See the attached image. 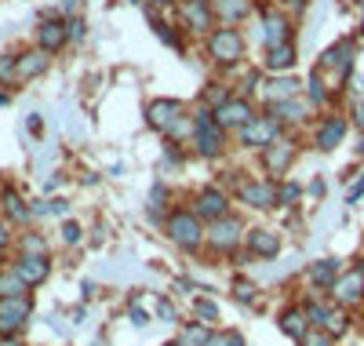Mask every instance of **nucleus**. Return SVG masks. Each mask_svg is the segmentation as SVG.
Instances as JSON below:
<instances>
[{"instance_id": "603ef678", "label": "nucleus", "mask_w": 364, "mask_h": 346, "mask_svg": "<svg viewBox=\"0 0 364 346\" xmlns=\"http://www.w3.org/2000/svg\"><path fill=\"white\" fill-rule=\"evenodd\" d=\"M80 4H84V0H63V19L77 15V11H80Z\"/></svg>"}, {"instance_id": "09e8293b", "label": "nucleus", "mask_w": 364, "mask_h": 346, "mask_svg": "<svg viewBox=\"0 0 364 346\" xmlns=\"http://www.w3.org/2000/svg\"><path fill=\"white\" fill-rule=\"evenodd\" d=\"M70 211V201L66 197H51L48 201V215H66Z\"/></svg>"}, {"instance_id": "7c9ffc66", "label": "nucleus", "mask_w": 364, "mask_h": 346, "mask_svg": "<svg viewBox=\"0 0 364 346\" xmlns=\"http://www.w3.org/2000/svg\"><path fill=\"white\" fill-rule=\"evenodd\" d=\"M8 295H29V285L11 270V266H4L0 270V299H8Z\"/></svg>"}, {"instance_id": "680f3d73", "label": "nucleus", "mask_w": 364, "mask_h": 346, "mask_svg": "<svg viewBox=\"0 0 364 346\" xmlns=\"http://www.w3.org/2000/svg\"><path fill=\"white\" fill-rule=\"evenodd\" d=\"M357 153H360V157H364V139H360V142H357Z\"/></svg>"}, {"instance_id": "dca6fc26", "label": "nucleus", "mask_w": 364, "mask_h": 346, "mask_svg": "<svg viewBox=\"0 0 364 346\" xmlns=\"http://www.w3.org/2000/svg\"><path fill=\"white\" fill-rule=\"evenodd\" d=\"M346 132H350V120H346L343 113H324V117L314 124V146H317L321 153H331V150L343 146Z\"/></svg>"}, {"instance_id": "a18cd8bd", "label": "nucleus", "mask_w": 364, "mask_h": 346, "mask_svg": "<svg viewBox=\"0 0 364 346\" xmlns=\"http://www.w3.org/2000/svg\"><path fill=\"white\" fill-rule=\"evenodd\" d=\"M11 230H15V226L8 223V219H0V259H4V251H8V244H11V237H15Z\"/></svg>"}, {"instance_id": "8fccbe9b", "label": "nucleus", "mask_w": 364, "mask_h": 346, "mask_svg": "<svg viewBox=\"0 0 364 346\" xmlns=\"http://www.w3.org/2000/svg\"><path fill=\"white\" fill-rule=\"evenodd\" d=\"M26 128H29V135H41V132H44V120H41V113H29Z\"/></svg>"}, {"instance_id": "473e14b6", "label": "nucleus", "mask_w": 364, "mask_h": 346, "mask_svg": "<svg viewBox=\"0 0 364 346\" xmlns=\"http://www.w3.org/2000/svg\"><path fill=\"white\" fill-rule=\"evenodd\" d=\"M226 99H233V88H230V84H223V80H211V84L204 88V95H200V103H204V106H211V110H219Z\"/></svg>"}, {"instance_id": "393cba45", "label": "nucleus", "mask_w": 364, "mask_h": 346, "mask_svg": "<svg viewBox=\"0 0 364 346\" xmlns=\"http://www.w3.org/2000/svg\"><path fill=\"white\" fill-rule=\"evenodd\" d=\"M295 62H299V48H295V41H288L277 48H266L262 66H266V73H291Z\"/></svg>"}, {"instance_id": "a211bd4d", "label": "nucleus", "mask_w": 364, "mask_h": 346, "mask_svg": "<svg viewBox=\"0 0 364 346\" xmlns=\"http://www.w3.org/2000/svg\"><path fill=\"white\" fill-rule=\"evenodd\" d=\"M29 288H41L44 281L51 277V256H26V251H18V256L8 263Z\"/></svg>"}, {"instance_id": "cd10ccee", "label": "nucleus", "mask_w": 364, "mask_h": 346, "mask_svg": "<svg viewBox=\"0 0 364 346\" xmlns=\"http://www.w3.org/2000/svg\"><path fill=\"white\" fill-rule=\"evenodd\" d=\"M302 99H306L314 110H324V106L331 103V88L324 84V73H321V70H314V73H310L306 88H302Z\"/></svg>"}, {"instance_id": "0e129e2a", "label": "nucleus", "mask_w": 364, "mask_h": 346, "mask_svg": "<svg viewBox=\"0 0 364 346\" xmlns=\"http://www.w3.org/2000/svg\"><path fill=\"white\" fill-rule=\"evenodd\" d=\"M360 8H364V0H360Z\"/></svg>"}, {"instance_id": "ea45409f", "label": "nucleus", "mask_w": 364, "mask_h": 346, "mask_svg": "<svg viewBox=\"0 0 364 346\" xmlns=\"http://www.w3.org/2000/svg\"><path fill=\"white\" fill-rule=\"evenodd\" d=\"M350 328V318H346V310L343 306H331V313H328V321H324V332L336 339V335H343Z\"/></svg>"}, {"instance_id": "c756f323", "label": "nucleus", "mask_w": 364, "mask_h": 346, "mask_svg": "<svg viewBox=\"0 0 364 346\" xmlns=\"http://www.w3.org/2000/svg\"><path fill=\"white\" fill-rule=\"evenodd\" d=\"M168 146H190V139H193V117L190 113H182L171 128H168Z\"/></svg>"}, {"instance_id": "c03bdc74", "label": "nucleus", "mask_w": 364, "mask_h": 346, "mask_svg": "<svg viewBox=\"0 0 364 346\" xmlns=\"http://www.w3.org/2000/svg\"><path fill=\"white\" fill-rule=\"evenodd\" d=\"M80 223H73V219H66V223H63V241L66 244H80Z\"/></svg>"}, {"instance_id": "ddd939ff", "label": "nucleus", "mask_w": 364, "mask_h": 346, "mask_svg": "<svg viewBox=\"0 0 364 346\" xmlns=\"http://www.w3.org/2000/svg\"><path fill=\"white\" fill-rule=\"evenodd\" d=\"M331 303L343 306V310L364 303V263H353L350 270L339 273V281L331 285Z\"/></svg>"}, {"instance_id": "aec40b11", "label": "nucleus", "mask_w": 364, "mask_h": 346, "mask_svg": "<svg viewBox=\"0 0 364 346\" xmlns=\"http://www.w3.org/2000/svg\"><path fill=\"white\" fill-rule=\"evenodd\" d=\"M0 219H8L11 226H26V223H33V204H29L15 186H4V190H0Z\"/></svg>"}, {"instance_id": "a878e982", "label": "nucleus", "mask_w": 364, "mask_h": 346, "mask_svg": "<svg viewBox=\"0 0 364 346\" xmlns=\"http://www.w3.org/2000/svg\"><path fill=\"white\" fill-rule=\"evenodd\" d=\"M339 273H343L339 259H317L306 270V281H310V288H317V292H331V285L339 281Z\"/></svg>"}, {"instance_id": "e433bc0d", "label": "nucleus", "mask_w": 364, "mask_h": 346, "mask_svg": "<svg viewBox=\"0 0 364 346\" xmlns=\"http://www.w3.org/2000/svg\"><path fill=\"white\" fill-rule=\"evenodd\" d=\"M18 251H26V256H51V244L41 234H22L18 237Z\"/></svg>"}, {"instance_id": "bb28decb", "label": "nucleus", "mask_w": 364, "mask_h": 346, "mask_svg": "<svg viewBox=\"0 0 364 346\" xmlns=\"http://www.w3.org/2000/svg\"><path fill=\"white\" fill-rule=\"evenodd\" d=\"M281 332L288 335V339H302V335H306L310 332V318H306V310H302V306H288V310H281Z\"/></svg>"}, {"instance_id": "6e6d98bb", "label": "nucleus", "mask_w": 364, "mask_h": 346, "mask_svg": "<svg viewBox=\"0 0 364 346\" xmlns=\"http://www.w3.org/2000/svg\"><path fill=\"white\" fill-rule=\"evenodd\" d=\"M0 346H22L18 335H0Z\"/></svg>"}, {"instance_id": "3c124183", "label": "nucleus", "mask_w": 364, "mask_h": 346, "mask_svg": "<svg viewBox=\"0 0 364 346\" xmlns=\"http://www.w3.org/2000/svg\"><path fill=\"white\" fill-rule=\"evenodd\" d=\"M360 194H364V172H360V179H357V186L346 194V204H353V201H360Z\"/></svg>"}, {"instance_id": "7ed1b4c3", "label": "nucleus", "mask_w": 364, "mask_h": 346, "mask_svg": "<svg viewBox=\"0 0 364 346\" xmlns=\"http://www.w3.org/2000/svg\"><path fill=\"white\" fill-rule=\"evenodd\" d=\"M204 226H208V223H200L193 208H171V211L164 215V234H168V241H171L175 248H182V251H190V256L204 248Z\"/></svg>"}, {"instance_id": "37998d69", "label": "nucleus", "mask_w": 364, "mask_h": 346, "mask_svg": "<svg viewBox=\"0 0 364 346\" xmlns=\"http://www.w3.org/2000/svg\"><path fill=\"white\" fill-rule=\"evenodd\" d=\"M299 346H336V339H331L324 328H314V325H310V332L299 339Z\"/></svg>"}, {"instance_id": "79ce46f5", "label": "nucleus", "mask_w": 364, "mask_h": 346, "mask_svg": "<svg viewBox=\"0 0 364 346\" xmlns=\"http://www.w3.org/2000/svg\"><path fill=\"white\" fill-rule=\"evenodd\" d=\"M66 37H70V44H80V41L87 37V22H84L80 15H70V19H66Z\"/></svg>"}, {"instance_id": "13d9d810", "label": "nucleus", "mask_w": 364, "mask_h": 346, "mask_svg": "<svg viewBox=\"0 0 364 346\" xmlns=\"http://www.w3.org/2000/svg\"><path fill=\"white\" fill-rule=\"evenodd\" d=\"M58 182H63V179H58V175H51V179H44V190L51 194V190H55V186H58Z\"/></svg>"}, {"instance_id": "49530a36", "label": "nucleus", "mask_w": 364, "mask_h": 346, "mask_svg": "<svg viewBox=\"0 0 364 346\" xmlns=\"http://www.w3.org/2000/svg\"><path fill=\"white\" fill-rule=\"evenodd\" d=\"M128 318H132V325H139V328H146V325H149V313H146L139 303H132V306H128Z\"/></svg>"}, {"instance_id": "1a4fd4ad", "label": "nucleus", "mask_w": 364, "mask_h": 346, "mask_svg": "<svg viewBox=\"0 0 364 346\" xmlns=\"http://www.w3.org/2000/svg\"><path fill=\"white\" fill-rule=\"evenodd\" d=\"M295 157H299V142L291 135H281L277 142H269L262 153H259V161H262V172L269 179H284L288 168L295 164Z\"/></svg>"}, {"instance_id": "20e7f679", "label": "nucleus", "mask_w": 364, "mask_h": 346, "mask_svg": "<svg viewBox=\"0 0 364 346\" xmlns=\"http://www.w3.org/2000/svg\"><path fill=\"white\" fill-rule=\"evenodd\" d=\"M245 234H248L245 219L230 211V215H223V219H215V223H208V226H204V248H208L215 259L233 256V251L245 244Z\"/></svg>"}, {"instance_id": "6e6552de", "label": "nucleus", "mask_w": 364, "mask_h": 346, "mask_svg": "<svg viewBox=\"0 0 364 346\" xmlns=\"http://www.w3.org/2000/svg\"><path fill=\"white\" fill-rule=\"evenodd\" d=\"M353 58H357V41H353V37H343V41H336L331 48L321 51L317 70H321V73H336L339 84H343V80L353 77Z\"/></svg>"}, {"instance_id": "5701e85b", "label": "nucleus", "mask_w": 364, "mask_h": 346, "mask_svg": "<svg viewBox=\"0 0 364 346\" xmlns=\"http://www.w3.org/2000/svg\"><path fill=\"white\" fill-rule=\"evenodd\" d=\"M48 66H51V55L44 51V48H26V51H18V88L22 84H29V80H37V77H44L48 73Z\"/></svg>"}, {"instance_id": "864d4df0", "label": "nucleus", "mask_w": 364, "mask_h": 346, "mask_svg": "<svg viewBox=\"0 0 364 346\" xmlns=\"http://www.w3.org/2000/svg\"><path fill=\"white\" fill-rule=\"evenodd\" d=\"M306 194H310V197H324V182H321V179H314V182L306 186Z\"/></svg>"}, {"instance_id": "5fc2aeb1", "label": "nucleus", "mask_w": 364, "mask_h": 346, "mask_svg": "<svg viewBox=\"0 0 364 346\" xmlns=\"http://www.w3.org/2000/svg\"><path fill=\"white\" fill-rule=\"evenodd\" d=\"M353 124L364 132V103H357V106H353Z\"/></svg>"}, {"instance_id": "9b49d317", "label": "nucleus", "mask_w": 364, "mask_h": 346, "mask_svg": "<svg viewBox=\"0 0 364 346\" xmlns=\"http://www.w3.org/2000/svg\"><path fill=\"white\" fill-rule=\"evenodd\" d=\"M190 208L197 211L200 223H215V219L230 215V194L223 186H200V190L190 197Z\"/></svg>"}, {"instance_id": "58836bf2", "label": "nucleus", "mask_w": 364, "mask_h": 346, "mask_svg": "<svg viewBox=\"0 0 364 346\" xmlns=\"http://www.w3.org/2000/svg\"><path fill=\"white\" fill-rule=\"evenodd\" d=\"M154 29H157V37H161V41H164V44H168L171 51H178V55L186 51V44L178 41V29H175V26H168L164 19H154Z\"/></svg>"}, {"instance_id": "4be33fe9", "label": "nucleus", "mask_w": 364, "mask_h": 346, "mask_svg": "<svg viewBox=\"0 0 364 346\" xmlns=\"http://www.w3.org/2000/svg\"><path fill=\"white\" fill-rule=\"evenodd\" d=\"M269 117H277L284 128H295V124H306V117H310V103L302 99V95H295V99H284V103H269V106H262Z\"/></svg>"}, {"instance_id": "39448f33", "label": "nucleus", "mask_w": 364, "mask_h": 346, "mask_svg": "<svg viewBox=\"0 0 364 346\" xmlns=\"http://www.w3.org/2000/svg\"><path fill=\"white\" fill-rule=\"evenodd\" d=\"M233 135H237V146H240V150H259V153H262L269 142H277V139L284 135V124L262 110V113H255L245 128L233 132Z\"/></svg>"}, {"instance_id": "2f4dec72", "label": "nucleus", "mask_w": 364, "mask_h": 346, "mask_svg": "<svg viewBox=\"0 0 364 346\" xmlns=\"http://www.w3.org/2000/svg\"><path fill=\"white\" fill-rule=\"evenodd\" d=\"M0 88H18V55L0 51Z\"/></svg>"}, {"instance_id": "f8f14e48", "label": "nucleus", "mask_w": 364, "mask_h": 346, "mask_svg": "<svg viewBox=\"0 0 364 346\" xmlns=\"http://www.w3.org/2000/svg\"><path fill=\"white\" fill-rule=\"evenodd\" d=\"M182 113H190V106L182 103V99H154V103H146V128L149 132H157V135H168V128L182 117Z\"/></svg>"}, {"instance_id": "de8ad7c7", "label": "nucleus", "mask_w": 364, "mask_h": 346, "mask_svg": "<svg viewBox=\"0 0 364 346\" xmlns=\"http://www.w3.org/2000/svg\"><path fill=\"white\" fill-rule=\"evenodd\" d=\"M157 318H161V321H168V325H175V321H178V313H175V306H171L168 299H161V306H157Z\"/></svg>"}, {"instance_id": "e2e57ef3", "label": "nucleus", "mask_w": 364, "mask_h": 346, "mask_svg": "<svg viewBox=\"0 0 364 346\" xmlns=\"http://www.w3.org/2000/svg\"><path fill=\"white\" fill-rule=\"evenodd\" d=\"M164 346H178V342H164Z\"/></svg>"}, {"instance_id": "2eb2a0df", "label": "nucleus", "mask_w": 364, "mask_h": 346, "mask_svg": "<svg viewBox=\"0 0 364 346\" xmlns=\"http://www.w3.org/2000/svg\"><path fill=\"white\" fill-rule=\"evenodd\" d=\"M29 318H33V299H29V295L0 299V335H18Z\"/></svg>"}, {"instance_id": "412c9836", "label": "nucleus", "mask_w": 364, "mask_h": 346, "mask_svg": "<svg viewBox=\"0 0 364 346\" xmlns=\"http://www.w3.org/2000/svg\"><path fill=\"white\" fill-rule=\"evenodd\" d=\"M245 248L252 259H277L281 256V234L277 230H266V226H255L245 234Z\"/></svg>"}, {"instance_id": "f704fd0d", "label": "nucleus", "mask_w": 364, "mask_h": 346, "mask_svg": "<svg viewBox=\"0 0 364 346\" xmlns=\"http://www.w3.org/2000/svg\"><path fill=\"white\" fill-rule=\"evenodd\" d=\"M302 197V186L291 179H277V208H295Z\"/></svg>"}, {"instance_id": "69168bd1", "label": "nucleus", "mask_w": 364, "mask_h": 346, "mask_svg": "<svg viewBox=\"0 0 364 346\" xmlns=\"http://www.w3.org/2000/svg\"><path fill=\"white\" fill-rule=\"evenodd\" d=\"M357 4H360V0H357Z\"/></svg>"}, {"instance_id": "423d86ee", "label": "nucleus", "mask_w": 364, "mask_h": 346, "mask_svg": "<svg viewBox=\"0 0 364 346\" xmlns=\"http://www.w3.org/2000/svg\"><path fill=\"white\" fill-rule=\"evenodd\" d=\"M245 208L255 211H269L277 208V179H255V175H240L237 179V194H233Z\"/></svg>"}, {"instance_id": "c9c22d12", "label": "nucleus", "mask_w": 364, "mask_h": 346, "mask_svg": "<svg viewBox=\"0 0 364 346\" xmlns=\"http://www.w3.org/2000/svg\"><path fill=\"white\" fill-rule=\"evenodd\" d=\"M193 318L204 321V325H215V321H219V303L208 299V295H197V299H193Z\"/></svg>"}, {"instance_id": "a19ab883", "label": "nucleus", "mask_w": 364, "mask_h": 346, "mask_svg": "<svg viewBox=\"0 0 364 346\" xmlns=\"http://www.w3.org/2000/svg\"><path fill=\"white\" fill-rule=\"evenodd\" d=\"M233 295H237V303H245V306H255V285H252V281L248 277H237L233 281Z\"/></svg>"}, {"instance_id": "4d7b16f0", "label": "nucleus", "mask_w": 364, "mask_h": 346, "mask_svg": "<svg viewBox=\"0 0 364 346\" xmlns=\"http://www.w3.org/2000/svg\"><path fill=\"white\" fill-rule=\"evenodd\" d=\"M146 4H149V8H171L175 0H146Z\"/></svg>"}, {"instance_id": "c85d7f7f", "label": "nucleus", "mask_w": 364, "mask_h": 346, "mask_svg": "<svg viewBox=\"0 0 364 346\" xmlns=\"http://www.w3.org/2000/svg\"><path fill=\"white\" fill-rule=\"evenodd\" d=\"M211 339V325H204V321H193V325H182V332H178V346H204Z\"/></svg>"}, {"instance_id": "0eeeda50", "label": "nucleus", "mask_w": 364, "mask_h": 346, "mask_svg": "<svg viewBox=\"0 0 364 346\" xmlns=\"http://www.w3.org/2000/svg\"><path fill=\"white\" fill-rule=\"evenodd\" d=\"M175 11H178L182 33H190V37H208L219 26L215 11H211V0H175Z\"/></svg>"}, {"instance_id": "f03ea898", "label": "nucleus", "mask_w": 364, "mask_h": 346, "mask_svg": "<svg viewBox=\"0 0 364 346\" xmlns=\"http://www.w3.org/2000/svg\"><path fill=\"white\" fill-rule=\"evenodd\" d=\"M204 51H208V58L215 62L219 70H233V66L245 62L248 44H245V33H240L237 26H215L204 37Z\"/></svg>"}, {"instance_id": "4c0bfd02", "label": "nucleus", "mask_w": 364, "mask_h": 346, "mask_svg": "<svg viewBox=\"0 0 364 346\" xmlns=\"http://www.w3.org/2000/svg\"><path fill=\"white\" fill-rule=\"evenodd\" d=\"M168 201H171L168 182H154V190H149V204H146V211H161V215H168Z\"/></svg>"}, {"instance_id": "72a5a7b5", "label": "nucleus", "mask_w": 364, "mask_h": 346, "mask_svg": "<svg viewBox=\"0 0 364 346\" xmlns=\"http://www.w3.org/2000/svg\"><path fill=\"white\" fill-rule=\"evenodd\" d=\"M331 306H336V303H324V299H317V295L302 303V310H306V318H310V325H314V328H324V321H328Z\"/></svg>"}, {"instance_id": "4468645a", "label": "nucleus", "mask_w": 364, "mask_h": 346, "mask_svg": "<svg viewBox=\"0 0 364 346\" xmlns=\"http://www.w3.org/2000/svg\"><path fill=\"white\" fill-rule=\"evenodd\" d=\"M211 113H215V124H219V128H223L226 135H233V132L245 128V124H248L259 110H255V103H252V99L233 95V99H226L219 110H211Z\"/></svg>"}, {"instance_id": "b1692460", "label": "nucleus", "mask_w": 364, "mask_h": 346, "mask_svg": "<svg viewBox=\"0 0 364 346\" xmlns=\"http://www.w3.org/2000/svg\"><path fill=\"white\" fill-rule=\"evenodd\" d=\"M211 11H215L219 26H240L245 19H252L255 0H211Z\"/></svg>"}, {"instance_id": "052dcab7", "label": "nucleus", "mask_w": 364, "mask_h": 346, "mask_svg": "<svg viewBox=\"0 0 364 346\" xmlns=\"http://www.w3.org/2000/svg\"><path fill=\"white\" fill-rule=\"evenodd\" d=\"M11 99H8V91H0V106H8Z\"/></svg>"}, {"instance_id": "bf43d9fd", "label": "nucleus", "mask_w": 364, "mask_h": 346, "mask_svg": "<svg viewBox=\"0 0 364 346\" xmlns=\"http://www.w3.org/2000/svg\"><path fill=\"white\" fill-rule=\"evenodd\" d=\"M353 91H357V95H364V80H357V77H353Z\"/></svg>"}, {"instance_id": "6ab92c4d", "label": "nucleus", "mask_w": 364, "mask_h": 346, "mask_svg": "<svg viewBox=\"0 0 364 346\" xmlns=\"http://www.w3.org/2000/svg\"><path fill=\"white\" fill-rule=\"evenodd\" d=\"M295 95H302V84L291 73H269V77H262V88H259L262 106L284 103V99H295Z\"/></svg>"}, {"instance_id": "9d476101", "label": "nucleus", "mask_w": 364, "mask_h": 346, "mask_svg": "<svg viewBox=\"0 0 364 346\" xmlns=\"http://www.w3.org/2000/svg\"><path fill=\"white\" fill-rule=\"evenodd\" d=\"M259 19H262V44H266V48H277V44L295 41V37H291L295 22H291V15H288L284 8L266 4V8H259Z\"/></svg>"}, {"instance_id": "f3484780", "label": "nucleus", "mask_w": 364, "mask_h": 346, "mask_svg": "<svg viewBox=\"0 0 364 346\" xmlns=\"http://www.w3.org/2000/svg\"><path fill=\"white\" fill-rule=\"evenodd\" d=\"M33 41H37V48H44L48 55H58V51L70 44V37H66V19H63V15H44V19L37 22Z\"/></svg>"}, {"instance_id": "f257e3e1", "label": "nucleus", "mask_w": 364, "mask_h": 346, "mask_svg": "<svg viewBox=\"0 0 364 346\" xmlns=\"http://www.w3.org/2000/svg\"><path fill=\"white\" fill-rule=\"evenodd\" d=\"M190 117H193V139H190L193 153L200 157V161H219V157L226 153V139H230V135L215 124V113H211V106L197 103V106L190 110Z\"/></svg>"}]
</instances>
